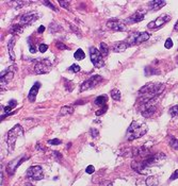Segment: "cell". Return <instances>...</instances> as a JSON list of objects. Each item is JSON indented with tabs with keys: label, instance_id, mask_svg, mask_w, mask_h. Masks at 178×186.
<instances>
[{
	"label": "cell",
	"instance_id": "6da1fadb",
	"mask_svg": "<svg viewBox=\"0 0 178 186\" xmlns=\"http://www.w3.org/2000/svg\"><path fill=\"white\" fill-rule=\"evenodd\" d=\"M148 128L145 123L139 122V121H132L127 131V139L128 141H135V139L142 137L147 132Z\"/></svg>",
	"mask_w": 178,
	"mask_h": 186
},
{
	"label": "cell",
	"instance_id": "7a4b0ae2",
	"mask_svg": "<svg viewBox=\"0 0 178 186\" xmlns=\"http://www.w3.org/2000/svg\"><path fill=\"white\" fill-rule=\"evenodd\" d=\"M22 135H24V129L19 125H16L14 128L11 129V131H9L7 137V149H9V151H12L13 149H14V145H15L16 139Z\"/></svg>",
	"mask_w": 178,
	"mask_h": 186
},
{
	"label": "cell",
	"instance_id": "3957f363",
	"mask_svg": "<svg viewBox=\"0 0 178 186\" xmlns=\"http://www.w3.org/2000/svg\"><path fill=\"white\" fill-rule=\"evenodd\" d=\"M166 159V154L162 153V152H158V153H155V154H149V155H147L145 159H143L140 162H141V164L143 165L144 168L148 170V168L151 166L158 164V163L164 161Z\"/></svg>",
	"mask_w": 178,
	"mask_h": 186
},
{
	"label": "cell",
	"instance_id": "277c9868",
	"mask_svg": "<svg viewBox=\"0 0 178 186\" xmlns=\"http://www.w3.org/2000/svg\"><path fill=\"white\" fill-rule=\"evenodd\" d=\"M90 58H91V62L96 68H101L105 66V60L102 58L100 51L95 47L90 48Z\"/></svg>",
	"mask_w": 178,
	"mask_h": 186
},
{
	"label": "cell",
	"instance_id": "5b68a950",
	"mask_svg": "<svg viewBox=\"0 0 178 186\" xmlns=\"http://www.w3.org/2000/svg\"><path fill=\"white\" fill-rule=\"evenodd\" d=\"M100 81H102L101 77H100L99 74H94V76H92L89 80L84 81L83 83L81 84V86H80V92H84V90L91 89L93 87L97 86Z\"/></svg>",
	"mask_w": 178,
	"mask_h": 186
},
{
	"label": "cell",
	"instance_id": "8992f818",
	"mask_svg": "<svg viewBox=\"0 0 178 186\" xmlns=\"http://www.w3.org/2000/svg\"><path fill=\"white\" fill-rule=\"evenodd\" d=\"M52 64L49 60H41L38 61L34 66V71L37 74H48L51 70Z\"/></svg>",
	"mask_w": 178,
	"mask_h": 186
},
{
	"label": "cell",
	"instance_id": "52a82bcc",
	"mask_svg": "<svg viewBox=\"0 0 178 186\" xmlns=\"http://www.w3.org/2000/svg\"><path fill=\"white\" fill-rule=\"evenodd\" d=\"M171 18L172 17L169 14H163L161 16H159L156 20L149 22L147 25V28L148 29H158V28L162 27L163 25H166V22H169L171 20Z\"/></svg>",
	"mask_w": 178,
	"mask_h": 186
},
{
	"label": "cell",
	"instance_id": "ba28073f",
	"mask_svg": "<svg viewBox=\"0 0 178 186\" xmlns=\"http://www.w3.org/2000/svg\"><path fill=\"white\" fill-rule=\"evenodd\" d=\"M107 27L109 29L113 30V31H118V32H122V31H126L127 27H126L125 22L121 21L117 18H113V19H110L109 21L107 22Z\"/></svg>",
	"mask_w": 178,
	"mask_h": 186
},
{
	"label": "cell",
	"instance_id": "9c48e42d",
	"mask_svg": "<svg viewBox=\"0 0 178 186\" xmlns=\"http://www.w3.org/2000/svg\"><path fill=\"white\" fill-rule=\"evenodd\" d=\"M27 175L31 179H34L37 181L42 180L44 178L43 169L41 166H31L29 169L27 170Z\"/></svg>",
	"mask_w": 178,
	"mask_h": 186
},
{
	"label": "cell",
	"instance_id": "30bf717a",
	"mask_svg": "<svg viewBox=\"0 0 178 186\" xmlns=\"http://www.w3.org/2000/svg\"><path fill=\"white\" fill-rule=\"evenodd\" d=\"M146 15V11L145 10H139L136 13H133L130 17H128L127 19L125 20V22L127 24H136V22H140L145 18Z\"/></svg>",
	"mask_w": 178,
	"mask_h": 186
},
{
	"label": "cell",
	"instance_id": "8fae6325",
	"mask_svg": "<svg viewBox=\"0 0 178 186\" xmlns=\"http://www.w3.org/2000/svg\"><path fill=\"white\" fill-rule=\"evenodd\" d=\"M25 159H26L25 156H20V157H16L15 160H13V161L10 162L9 164H7V174H9L10 175L14 174H15V170H16L17 167H18L19 165L25 161Z\"/></svg>",
	"mask_w": 178,
	"mask_h": 186
},
{
	"label": "cell",
	"instance_id": "7c38bea8",
	"mask_svg": "<svg viewBox=\"0 0 178 186\" xmlns=\"http://www.w3.org/2000/svg\"><path fill=\"white\" fill-rule=\"evenodd\" d=\"M35 18H37V13H35V12H30V13H27V14L22 15V16L20 17L19 21H20V24H22V25H28V24H30V22H32Z\"/></svg>",
	"mask_w": 178,
	"mask_h": 186
},
{
	"label": "cell",
	"instance_id": "4fadbf2b",
	"mask_svg": "<svg viewBox=\"0 0 178 186\" xmlns=\"http://www.w3.org/2000/svg\"><path fill=\"white\" fill-rule=\"evenodd\" d=\"M149 37H151V34L147 32H141V33H136L135 38H133V42H135L136 45H138V44H142L144 42H147L149 40Z\"/></svg>",
	"mask_w": 178,
	"mask_h": 186
},
{
	"label": "cell",
	"instance_id": "5bb4252c",
	"mask_svg": "<svg viewBox=\"0 0 178 186\" xmlns=\"http://www.w3.org/2000/svg\"><path fill=\"white\" fill-rule=\"evenodd\" d=\"M40 87H41V83H40V82H37V83H35L32 87H31L29 94H28V99H29L31 102H34V100H35V98H37V93H38V89H40Z\"/></svg>",
	"mask_w": 178,
	"mask_h": 186
},
{
	"label": "cell",
	"instance_id": "9a60e30c",
	"mask_svg": "<svg viewBox=\"0 0 178 186\" xmlns=\"http://www.w3.org/2000/svg\"><path fill=\"white\" fill-rule=\"evenodd\" d=\"M155 113H156V107H154V105H151V107H143L141 110L142 116L145 117V118L151 117Z\"/></svg>",
	"mask_w": 178,
	"mask_h": 186
},
{
	"label": "cell",
	"instance_id": "2e32d148",
	"mask_svg": "<svg viewBox=\"0 0 178 186\" xmlns=\"http://www.w3.org/2000/svg\"><path fill=\"white\" fill-rule=\"evenodd\" d=\"M129 46H130V43L117 42L113 45V51H114V52H124Z\"/></svg>",
	"mask_w": 178,
	"mask_h": 186
},
{
	"label": "cell",
	"instance_id": "e0dca14e",
	"mask_svg": "<svg viewBox=\"0 0 178 186\" xmlns=\"http://www.w3.org/2000/svg\"><path fill=\"white\" fill-rule=\"evenodd\" d=\"M166 4V1H162V0H153V1L149 2V6H151L153 11H159L161 7H163Z\"/></svg>",
	"mask_w": 178,
	"mask_h": 186
},
{
	"label": "cell",
	"instance_id": "ac0fdd59",
	"mask_svg": "<svg viewBox=\"0 0 178 186\" xmlns=\"http://www.w3.org/2000/svg\"><path fill=\"white\" fill-rule=\"evenodd\" d=\"M13 76H14V72L13 71H7V72L1 74V86L9 83V82L13 79Z\"/></svg>",
	"mask_w": 178,
	"mask_h": 186
},
{
	"label": "cell",
	"instance_id": "d6986e66",
	"mask_svg": "<svg viewBox=\"0 0 178 186\" xmlns=\"http://www.w3.org/2000/svg\"><path fill=\"white\" fill-rule=\"evenodd\" d=\"M14 45H15V38L12 37L11 40L9 41V43H7V49H9L10 59H11L12 62L15 61V53H14V50H13V47H14Z\"/></svg>",
	"mask_w": 178,
	"mask_h": 186
},
{
	"label": "cell",
	"instance_id": "ffe728a7",
	"mask_svg": "<svg viewBox=\"0 0 178 186\" xmlns=\"http://www.w3.org/2000/svg\"><path fill=\"white\" fill-rule=\"evenodd\" d=\"M145 183L147 186H157L159 184V180L158 178L155 177V175H151V177H148L147 179H146Z\"/></svg>",
	"mask_w": 178,
	"mask_h": 186
},
{
	"label": "cell",
	"instance_id": "44dd1931",
	"mask_svg": "<svg viewBox=\"0 0 178 186\" xmlns=\"http://www.w3.org/2000/svg\"><path fill=\"white\" fill-rule=\"evenodd\" d=\"M74 113V108L72 107H62L61 110H60V113H59V115L60 116H66V115H71Z\"/></svg>",
	"mask_w": 178,
	"mask_h": 186
},
{
	"label": "cell",
	"instance_id": "7402d4cb",
	"mask_svg": "<svg viewBox=\"0 0 178 186\" xmlns=\"http://www.w3.org/2000/svg\"><path fill=\"white\" fill-rule=\"evenodd\" d=\"M107 101H108L107 95H101V96H98L96 99H95V104L101 107V105H105L106 103H107Z\"/></svg>",
	"mask_w": 178,
	"mask_h": 186
},
{
	"label": "cell",
	"instance_id": "603a6c76",
	"mask_svg": "<svg viewBox=\"0 0 178 186\" xmlns=\"http://www.w3.org/2000/svg\"><path fill=\"white\" fill-rule=\"evenodd\" d=\"M99 51H100V53H101L102 56H107L108 54H109V47H108L107 44H105V43L100 44Z\"/></svg>",
	"mask_w": 178,
	"mask_h": 186
},
{
	"label": "cell",
	"instance_id": "cb8c5ba5",
	"mask_svg": "<svg viewBox=\"0 0 178 186\" xmlns=\"http://www.w3.org/2000/svg\"><path fill=\"white\" fill-rule=\"evenodd\" d=\"M74 58L76 59V60H78V61H81V60H83V59L86 58V53L83 52V50H82V49L79 48L78 50L74 53Z\"/></svg>",
	"mask_w": 178,
	"mask_h": 186
},
{
	"label": "cell",
	"instance_id": "d4e9b609",
	"mask_svg": "<svg viewBox=\"0 0 178 186\" xmlns=\"http://www.w3.org/2000/svg\"><path fill=\"white\" fill-rule=\"evenodd\" d=\"M111 98L115 101H120L121 100V92L118 89H112L111 90Z\"/></svg>",
	"mask_w": 178,
	"mask_h": 186
},
{
	"label": "cell",
	"instance_id": "484cf974",
	"mask_svg": "<svg viewBox=\"0 0 178 186\" xmlns=\"http://www.w3.org/2000/svg\"><path fill=\"white\" fill-rule=\"evenodd\" d=\"M11 30L14 34H20V33L22 32V30H24V26L22 25H14L12 27Z\"/></svg>",
	"mask_w": 178,
	"mask_h": 186
},
{
	"label": "cell",
	"instance_id": "4316f807",
	"mask_svg": "<svg viewBox=\"0 0 178 186\" xmlns=\"http://www.w3.org/2000/svg\"><path fill=\"white\" fill-rule=\"evenodd\" d=\"M170 115L173 116V117H177L178 116V105H174V107H172L170 108L169 111Z\"/></svg>",
	"mask_w": 178,
	"mask_h": 186
},
{
	"label": "cell",
	"instance_id": "83f0119b",
	"mask_svg": "<svg viewBox=\"0 0 178 186\" xmlns=\"http://www.w3.org/2000/svg\"><path fill=\"white\" fill-rule=\"evenodd\" d=\"M170 145L174 150H178V139L177 138H171V141H170Z\"/></svg>",
	"mask_w": 178,
	"mask_h": 186
},
{
	"label": "cell",
	"instance_id": "f1b7e54d",
	"mask_svg": "<svg viewBox=\"0 0 178 186\" xmlns=\"http://www.w3.org/2000/svg\"><path fill=\"white\" fill-rule=\"evenodd\" d=\"M158 70H156V69H154V68H151V67H146L145 68V74H146V76H151V74H158Z\"/></svg>",
	"mask_w": 178,
	"mask_h": 186
},
{
	"label": "cell",
	"instance_id": "f546056e",
	"mask_svg": "<svg viewBox=\"0 0 178 186\" xmlns=\"http://www.w3.org/2000/svg\"><path fill=\"white\" fill-rule=\"evenodd\" d=\"M49 29H50V32H52V31H53V32H57L58 30L61 29V27L58 24H56V22H51Z\"/></svg>",
	"mask_w": 178,
	"mask_h": 186
},
{
	"label": "cell",
	"instance_id": "4dcf8cb0",
	"mask_svg": "<svg viewBox=\"0 0 178 186\" xmlns=\"http://www.w3.org/2000/svg\"><path fill=\"white\" fill-rule=\"evenodd\" d=\"M68 71H72V72H79L80 71V66L79 65H77V64H73L71 67L68 68Z\"/></svg>",
	"mask_w": 178,
	"mask_h": 186
},
{
	"label": "cell",
	"instance_id": "1f68e13d",
	"mask_svg": "<svg viewBox=\"0 0 178 186\" xmlns=\"http://www.w3.org/2000/svg\"><path fill=\"white\" fill-rule=\"evenodd\" d=\"M42 3L44 4V6H47V7H49V9H51V10H55V11H58V9H57V7H55V4L51 3L50 1H47V0H46V1H42Z\"/></svg>",
	"mask_w": 178,
	"mask_h": 186
},
{
	"label": "cell",
	"instance_id": "d6a6232c",
	"mask_svg": "<svg viewBox=\"0 0 178 186\" xmlns=\"http://www.w3.org/2000/svg\"><path fill=\"white\" fill-rule=\"evenodd\" d=\"M28 43H29V50H30V52L31 53H35L37 52V48L33 46V44H32V42H31V37H29L28 38Z\"/></svg>",
	"mask_w": 178,
	"mask_h": 186
},
{
	"label": "cell",
	"instance_id": "836d02e7",
	"mask_svg": "<svg viewBox=\"0 0 178 186\" xmlns=\"http://www.w3.org/2000/svg\"><path fill=\"white\" fill-rule=\"evenodd\" d=\"M164 47L166 49H171L173 47V41L172 38H167V40L164 42Z\"/></svg>",
	"mask_w": 178,
	"mask_h": 186
},
{
	"label": "cell",
	"instance_id": "e575fe53",
	"mask_svg": "<svg viewBox=\"0 0 178 186\" xmlns=\"http://www.w3.org/2000/svg\"><path fill=\"white\" fill-rule=\"evenodd\" d=\"M38 50L42 53H45L46 51L48 50V45H46V44H41V45L38 46Z\"/></svg>",
	"mask_w": 178,
	"mask_h": 186
},
{
	"label": "cell",
	"instance_id": "d590c367",
	"mask_svg": "<svg viewBox=\"0 0 178 186\" xmlns=\"http://www.w3.org/2000/svg\"><path fill=\"white\" fill-rule=\"evenodd\" d=\"M107 110H108V107H107V105H105V107L100 108L99 111H96V113H95V114H96V116H100V115L105 114V113L107 112Z\"/></svg>",
	"mask_w": 178,
	"mask_h": 186
},
{
	"label": "cell",
	"instance_id": "8d00e7d4",
	"mask_svg": "<svg viewBox=\"0 0 178 186\" xmlns=\"http://www.w3.org/2000/svg\"><path fill=\"white\" fill-rule=\"evenodd\" d=\"M59 4L62 7H64L65 10H68L69 9V1H59Z\"/></svg>",
	"mask_w": 178,
	"mask_h": 186
},
{
	"label": "cell",
	"instance_id": "74e56055",
	"mask_svg": "<svg viewBox=\"0 0 178 186\" xmlns=\"http://www.w3.org/2000/svg\"><path fill=\"white\" fill-rule=\"evenodd\" d=\"M48 144L49 145H53V146H57V145H60L61 144V141L58 138H55V139H49L48 141Z\"/></svg>",
	"mask_w": 178,
	"mask_h": 186
},
{
	"label": "cell",
	"instance_id": "f35d334b",
	"mask_svg": "<svg viewBox=\"0 0 178 186\" xmlns=\"http://www.w3.org/2000/svg\"><path fill=\"white\" fill-rule=\"evenodd\" d=\"M94 171H95V168H94V166H92V165H90V166H87V169H86V172H87V174H94Z\"/></svg>",
	"mask_w": 178,
	"mask_h": 186
},
{
	"label": "cell",
	"instance_id": "ab89813d",
	"mask_svg": "<svg viewBox=\"0 0 178 186\" xmlns=\"http://www.w3.org/2000/svg\"><path fill=\"white\" fill-rule=\"evenodd\" d=\"M57 47H58L59 49H61V50L62 49H63V50H67V47H66V46L61 42H57Z\"/></svg>",
	"mask_w": 178,
	"mask_h": 186
},
{
	"label": "cell",
	"instance_id": "60d3db41",
	"mask_svg": "<svg viewBox=\"0 0 178 186\" xmlns=\"http://www.w3.org/2000/svg\"><path fill=\"white\" fill-rule=\"evenodd\" d=\"M176 179H178V169H176V170H175V171L172 174L171 178H170V181L176 180Z\"/></svg>",
	"mask_w": 178,
	"mask_h": 186
},
{
	"label": "cell",
	"instance_id": "b9f144b4",
	"mask_svg": "<svg viewBox=\"0 0 178 186\" xmlns=\"http://www.w3.org/2000/svg\"><path fill=\"white\" fill-rule=\"evenodd\" d=\"M91 135L92 137H97L98 136V131L96 130V129H91Z\"/></svg>",
	"mask_w": 178,
	"mask_h": 186
},
{
	"label": "cell",
	"instance_id": "7bdbcfd3",
	"mask_svg": "<svg viewBox=\"0 0 178 186\" xmlns=\"http://www.w3.org/2000/svg\"><path fill=\"white\" fill-rule=\"evenodd\" d=\"M7 105H9V107H11L13 108V107H15L17 105V101H16V100H14V99H13V100H10V102H9V104H7Z\"/></svg>",
	"mask_w": 178,
	"mask_h": 186
},
{
	"label": "cell",
	"instance_id": "ee69618b",
	"mask_svg": "<svg viewBox=\"0 0 178 186\" xmlns=\"http://www.w3.org/2000/svg\"><path fill=\"white\" fill-rule=\"evenodd\" d=\"M44 31H45V27H44V26H41V27L38 28L37 32H38V33H43Z\"/></svg>",
	"mask_w": 178,
	"mask_h": 186
},
{
	"label": "cell",
	"instance_id": "f6af8a7d",
	"mask_svg": "<svg viewBox=\"0 0 178 186\" xmlns=\"http://www.w3.org/2000/svg\"><path fill=\"white\" fill-rule=\"evenodd\" d=\"M53 155H56L57 157H58V159H62V155L60 153H59L58 151H53Z\"/></svg>",
	"mask_w": 178,
	"mask_h": 186
},
{
	"label": "cell",
	"instance_id": "bcb514c9",
	"mask_svg": "<svg viewBox=\"0 0 178 186\" xmlns=\"http://www.w3.org/2000/svg\"><path fill=\"white\" fill-rule=\"evenodd\" d=\"M174 29H175V31H178V21L176 22V25H175V27H174Z\"/></svg>",
	"mask_w": 178,
	"mask_h": 186
},
{
	"label": "cell",
	"instance_id": "7dc6e473",
	"mask_svg": "<svg viewBox=\"0 0 178 186\" xmlns=\"http://www.w3.org/2000/svg\"><path fill=\"white\" fill-rule=\"evenodd\" d=\"M26 186H33V185L31 183H28V184H26Z\"/></svg>",
	"mask_w": 178,
	"mask_h": 186
},
{
	"label": "cell",
	"instance_id": "c3c4849f",
	"mask_svg": "<svg viewBox=\"0 0 178 186\" xmlns=\"http://www.w3.org/2000/svg\"><path fill=\"white\" fill-rule=\"evenodd\" d=\"M176 61H177V64H178V55H177V58H176Z\"/></svg>",
	"mask_w": 178,
	"mask_h": 186
}]
</instances>
